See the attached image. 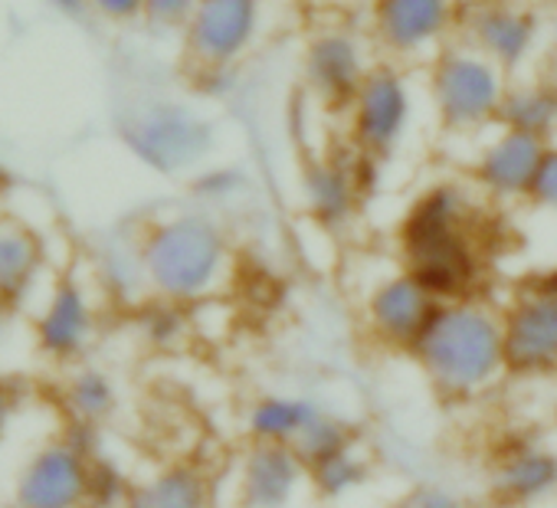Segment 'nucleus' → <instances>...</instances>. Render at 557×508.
Returning a JSON list of instances; mask_svg holds the SVG:
<instances>
[{"label": "nucleus", "instance_id": "1", "mask_svg": "<svg viewBox=\"0 0 557 508\" xmlns=\"http://www.w3.org/2000/svg\"><path fill=\"white\" fill-rule=\"evenodd\" d=\"M485 200L469 177H440L413 194L397 223V257L436 302L482 296L485 252Z\"/></svg>", "mask_w": 557, "mask_h": 508}, {"label": "nucleus", "instance_id": "2", "mask_svg": "<svg viewBox=\"0 0 557 508\" xmlns=\"http://www.w3.org/2000/svg\"><path fill=\"white\" fill-rule=\"evenodd\" d=\"M410 358L446 400L472 404L492 394L508 377L502 306L485 296L440 302Z\"/></svg>", "mask_w": 557, "mask_h": 508}, {"label": "nucleus", "instance_id": "3", "mask_svg": "<svg viewBox=\"0 0 557 508\" xmlns=\"http://www.w3.org/2000/svg\"><path fill=\"white\" fill-rule=\"evenodd\" d=\"M138 236L151 296L200 306L216 299L236 273V249L223 216L197 203L148 220Z\"/></svg>", "mask_w": 557, "mask_h": 508}, {"label": "nucleus", "instance_id": "4", "mask_svg": "<svg viewBox=\"0 0 557 508\" xmlns=\"http://www.w3.org/2000/svg\"><path fill=\"white\" fill-rule=\"evenodd\" d=\"M511 76L462 40L426 63V99L436 125L456 138H479L498 125Z\"/></svg>", "mask_w": 557, "mask_h": 508}, {"label": "nucleus", "instance_id": "5", "mask_svg": "<svg viewBox=\"0 0 557 508\" xmlns=\"http://www.w3.org/2000/svg\"><path fill=\"white\" fill-rule=\"evenodd\" d=\"M128 154L161 177H190L216 148V125L181 99H145L119 115Z\"/></svg>", "mask_w": 557, "mask_h": 508}, {"label": "nucleus", "instance_id": "6", "mask_svg": "<svg viewBox=\"0 0 557 508\" xmlns=\"http://www.w3.org/2000/svg\"><path fill=\"white\" fill-rule=\"evenodd\" d=\"M508 377H557V267L528 273L502 306Z\"/></svg>", "mask_w": 557, "mask_h": 508}, {"label": "nucleus", "instance_id": "7", "mask_svg": "<svg viewBox=\"0 0 557 508\" xmlns=\"http://www.w3.org/2000/svg\"><path fill=\"white\" fill-rule=\"evenodd\" d=\"M348 145L374 161L394 158L417 122V89L410 70L391 60H377L345 112Z\"/></svg>", "mask_w": 557, "mask_h": 508}, {"label": "nucleus", "instance_id": "8", "mask_svg": "<svg viewBox=\"0 0 557 508\" xmlns=\"http://www.w3.org/2000/svg\"><path fill=\"white\" fill-rule=\"evenodd\" d=\"M459 17L456 0H371L368 37L381 60L410 70L459 37Z\"/></svg>", "mask_w": 557, "mask_h": 508}, {"label": "nucleus", "instance_id": "9", "mask_svg": "<svg viewBox=\"0 0 557 508\" xmlns=\"http://www.w3.org/2000/svg\"><path fill=\"white\" fill-rule=\"evenodd\" d=\"M269 0H200L181 30V57L190 73L239 70L262 40Z\"/></svg>", "mask_w": 557, "mask_h": 508}, {"label": "nucleus", "instance_id": "10", "mask_svg": "<svg viewBox=\"0 0 557 508\" xmlns=\"http://www.w3.org/2000/svg\"><path fill=\"white\" fill-rule=\"evenodd\" d=\"M377 60L368 34L348 24L315 27L302 47V86L322 109L348 112Z\"/></svg>", "mask_w": 557, "mask_h": 508}, {"label": "nucleus", "instance_id": "11", "mask_svg": "<svg viewBox=\"0 0 557 508\" xmlns=\"http://www.w3.org/2000/svg\"><path fill=\"white\" fill-rule=\"evenodd\" d=\"M381 164L384 161H374L351 145L345 151L312 154L299 171V194L315 226L329 233L348 230L377 187Z\"/></svg>", "mask_w": 557, "mask_h": 508}, {"label": "nucleus", "instance_id": "12", "mask_svg": "<svg viewBox=\"0 0 557 508\" xmlns=\"http://www.w3.org/2000/svg\"><path fill=\"white\" fill-rule=\"evenodd\" d=\"M30 338L40 358L60 368H76L99 338V302L89 283L60 276L47 286L30 315Z\"/></svg>", "mask_w": 557, "mask_h": 508}, {"label": "nucleus", "instance_id": "13", "mask_svg": "<svg viewBox=\"0 0 557 508\" xmlns=\"http://www.w3.org/2000/svg\"><path fill=\"white\" fill-rule=\"evenodd\" d=\"M544 151L547 141L495 125L485 135H479L475 151L466 164V177L488 207L528 203Z\"/></svg>", "mask_w": 557, "mask_h": 508}, {"label": "nucleus", "instance_id": "14", "mask_svg": "<svg viewBox=\"0 0 557 508\" xmlns=\"http://www.w3.org/2000/svg\"><path fill=\"white\" fill-rule=\"evenodd\" d=\"M456 40L469 44L515 79L541 53L544 24L528 0H488L459 17Z\"/></svg>", "mask_w": 557, "mask_h": 508}, {"label": "nucleus", "instance_id": "15", "mask_svg": "<svg viewBox=\"0 0 557 508\" xmlns=\"http://www.w3.org/2000/svg\"><path fill=\"white\" fill-rule=\"evenodd\" d=\"M436 296L404 267L374 280L361 299V322L374 345L410 355L420 332L436 312Z\"/></svg>", "mask_w": 557, "mask_h": 508}, {"label": "nucleus", "instance_id": "16", "mask_svg": "<svg viewBox=\"0 0 557 508\" xmlns=\"http://www.w3.org/2000/svg\"><path fill=\"white\" fill-rule=\"evenodd\" d=\"M92 459L63 436L47 439L14 479V508H86Z\"/></svg>", "mask_w": 557, "mask_h": 508}, {"label": "nucleus", "instance_id": "17", "mask_svg": "<svg viewBox=\"0 0 557 508\" xmlns=\"http://www.w3.org/2000/svg\"><path fill=\"white\" fill-rule=\"evenodd\" d=\"M488 498L498 508H537L557 495V449L534 436L505 439L485 475Z\"/></svg>", "mask_w": 557, "mask_h": 508}, {"label": "nucleus", "instance_id": "18", "mask_svg": "<svg viewBox=\"0 0 557 508\" xmlns=\"http://www.w3.org/2000/svg\"><path fill=\"white\" fill-rule=\"evenodd\" d=\"M309 488V462L293 446L249 443L236 462L239 508H293Z\"/></svg>", "mask_w": 557, "mask_h": 508}, {"label": "nucleus", "instance_id": "19", "mask_svg": "<svg viewBox=\"0 0 557 508\" xmlns=\"http://www.w3.org/2000/svg\"><path fill=\"white\" fill-rule=\"evenodd\" d=\"M47 276L44 236L21 216L0 213V302L24 312L40 302Z\"/></svg>", "mask_w": 557, "mask_h": 508}, {"label": "nucleus", "instance_id": "20", "mask_svg": "<svg viewBox=\"0 0 557 508\" xmlns=\"http://www.w3.org/2000/svg\"><path fill=\"white\" fill-rule=\"evenodd\" d=\"M213 485L197 462H168L135 479L125 508H210Z\"/></svg>", "mask_w": 557, "mask_h": 508}, {"label": "nucleus", "instance_id": "21", "mask_svg": "<svg viewBox=\"0 0 557 508\" xmlns=\"http://www.w3.org/2000/svg\"><path fill=\"white\" fill-rule=\"evenodd\" d=\"M92 273H96L99 293L109 296L112 302L135 309L151 296L145 263H141V236L138 233L102 239L92 257Z\"/></svg>", "mask_w": 557, "mask_h": 508}, {"label": "nucleus", "instance_id": "22", "mask_svg": "<svg viewBox=\"0 0 557 508\" xmlns=\"http://www.w3.org/2000/svg\"><path fill=\"white\" fill-rule=\"evenodd\" d=\"M322 413V404L306 394H262L249 404L243 430L249 443L296 446L306 426Z\"/></svg>", "mask_w": 557, "mask_h": 508}, {"label": "nucleus", "instance_id": "23", "mask_svg": "<svg viewBox=\"0 0 557 508\" xmlns=\"http://www.w3.org/2000/svg\"><path fill=\"white\" fill-rule=\"evenodd\" d=\"M498 125L534 135L541 141L557 138V76L541 73V76H515L502 112Z\"/></svg>", "mask_w": 557, "mask_h": 508}, {"label": "nucleus", "instance_id": "24", "mask_svg": "<svg viewBox=\"0 0 557 508\" xmlns=\"http://www.w3.org/2000/svg\"><path fill=\"white\" fill-rule=\"evenodd\" d=\"M60 404H63L66 420L102 426L119 413L122 394L109 371L92 368V364H76L60 387Z\"/></svg>", "mask_w": 557, "mask_h": 508}, {"label": "nucleus", "instance_id": "25", "mask_svg": "<svg viewBox=\"0 0 557 508\" xmlns=\"http://www.w3.org/2000/svg\"><path fill=\"white\" fill-rule=\"evenodd\" d=\"M371 472H374L371 456L355 439V443L309 462V492H315L322 501H342V498H351L355 492H361L371 482Z\"/></svg>", "mask_w": 557, "mask_h": 508}, {"label": "nucleus", "instance_id": "26", "mask_svg": "<svg viewBox=\"0 0 557 508\" xmlns=\"http://www.w3.org/2000/svg\"><path fill=\"white\" fill-rule=\"evenodd\" d=\"M135 332L154 351H177L194 335V309L161 296H148L141 306H135Z\"/></svg>", "mask_w": 557, "mask_h": 508}, {"label": "nucleus", "instance_id": "27", "mask_svg": "<svg viewBox=\"0 0 557 508\" xmlns=\"http://www.w3.org/2000/svg\"><path fill=\"white\" fill-rule=\"evenodd\" d=\"M190 200L203 210L223 213L236 203H243L252 194V177L243 164H213L207 161L200 171L187 177Z\"/></svg>", "mask_w": 557, "mask_h": 508}, {"label": "nucleus", "instance_id": "28", "mask_svg": "<svg viewBox=\"0 0 557 508\" xmlns=\"http://www.w3.org/2000/svg\"><path fill=\"white\" fill-rule=\"evenodd\" d=\"M355 439H358L355 436V426L345 417H338V413H332V410L322 407V413L306 426V433L296 439L293 449L306 462H315V459H322V456H329V453H335V449H342V446H348Z\"/></svg>", "mask_w": 557, "mask_h": 508}, {"label": "nucleus", "instance_id": "29", "mask_svg": "<svg viewBox=\"0 0 557 508\" xmlns=\"http://www.w3.org/2000/svg\"><path fill=\"white\" fill-rule=\"evenodd\" d=\"M135 479L112 459V456H96L89 466V492H86V508H125L132 495Z\"/></svg>", "mask_w": 557, "mask_h": 508}, {"label": "nucleus", "instance_id": "30", "mask_svg": "<svg viewBox=\"0 0 557 508\" xmlns=\"http://www.w3.org/2000/svg\"><path fill=\"white\" fill-rule=\"evenodd\" d=\"M197 4H200V0H148L145 27L154 30V34L181 37V30L187 27V21L197 11Z\"/></svg>", "mask_w": 557, "mask_h": 508}, {"label": "nucleus", "instance_id": "31", "mask_svg": "<svg viewBox=\"0 0 557 508\" xmlns=\"http://www.w3.org/2000/svg\"><path fill=\"white\" fill-rule=\"evenodd\" d=\"M528 203L534 210H544V213L557 216V138L547 141V151L541 158V168H537V177H534Z\"/></svg>", "mask_w": 557, "mask_h": 508}, {"label": "nucleus", "instance_id": "32", "mask_svg": "<svg viewBox=\"0 0 557 508\" xmlns=\"http://www.w3.org/2000/svg\"><path fill=\"white\" fill-rule=\"evenodd\" d=\"M394 508H469V501L449 485L423 482V485H413L407 495H400Z\"/></svg>", "mask_w": 557, "mask_h": 508}, {"label": "nucleus", "instance_id": "33", "mask_svg": "<svg viewBox=\"0 0 557 508\" xmlns=\"http://www.w3.org/2000/svg\"><path fill=\"white\" fill-rule=\"evenodd\" d=\"M89 4H92V17L112 27L145 24V11H148V0H89Z\"/></svg>", "mask_w": 557, "mask_h": 508}, {"label": "nucleus", "instance_id": "34", "mask_svg": "<svg viewBox=\"0 0 557 508\" xmlns=\"http://www.w3.org/2000/svg\"><path fill=\"white\" fill-rule=\"evenodd\" d=\"M17 410H21V391L14 381H8L4 374H0V443L8 439V433L17 420Z\"/></svg>", "mask_w": 557, "mask_h": 508}, {"label": "nucleus", "instance_id": "35", "mask_svg": "<svg viewBox=\"0 0 557 508\" xmlns=\"http://www.w3.org/2000/svg\"><path fill=\"white\" fill-rule=\"evenodd\" d=\"M44 4L50 11H57L60 17H66V21H86V17H92V4H89V0H44Z\"/></svg>", "mask_w": 557, "mask_h": 508}, {"label": "nucleus", "instance_id": "36", "mask_svg": "<svg viewBox=\"0 0 557 508\" xmlns=\"http://www.w3.org/2000/svg\"><path fill=\"white\" fill-rule=\"evenodd\" d=\"M14 329H17V312L0 302V348L14 338Z\"/></svg>", "mask_w": 557, "mask_h": 508}, {"label": "nucleus", "instance_id": "37", "mask_svg": "<svg viewBox=\"0 0 557 508\" xmlns=\"http://www.w3.org/2000/svg\"><path fill=\"white\" fill-rule=\"evenodd\" d=\"M550 76H557V40L550 44Z\"/></svg>", "mask_w": 557, "mask_h": 508}]
</instances>
